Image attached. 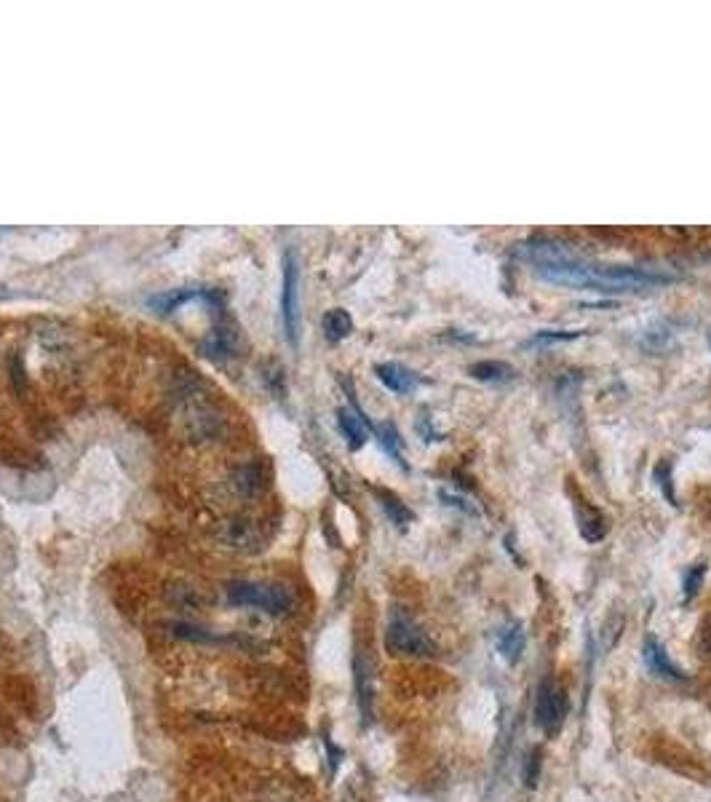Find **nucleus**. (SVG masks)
<instances>
[{
    "label": "nucleus",
    "instance_id": "nucleus-1",
    "mask_svg": "<svg viewBox=\"0 0 711 802\" xmlns=\"http://www.w3.org/2000/svg\"><path fill=\"white\" fill-rule=\"evenodd\" d=\"M516 252L530 262L532 273L554 287L594 289L605 295H631L645 289L663 287L677 281L674 273L661 268H631V265H605L581 254L562 238H532Z\"/></svg>",
    "mask_w": 711,
    "mask_h": 802
},
{
    "label": "nucleus",
    "instance_id": "nucleus-24",
    "mask_svg": "<svg viewBox=\"0 0 711 802\" xmlns=\"http://www.w3.org/2000/svg\"><path fill=\"white\" fill-rule=\"evenodd\" d=\"M439 495H442V500L447 503V506L460 508V511H466V514H471V516L476 514V506H471V503H468L466 498H460V495H452V492H447V490H442Z\"/></svg>",
    "mask_w": 711,
    "mask_h": 802
},
{
    "label": "nucleus",
    "instance_id": "nucleus-13",
    "mask_svg": "<svg viewBox=\"0 0 711 802\" xmlns=\"http://www.w3.org/2000/svg\"><path fill=\"white\" fill-rule=\"evenodd\" d=\"M524 645H527V637H524L522 623H506L503 629L498 631V653L506 658L508 663H519L524 653Z\"/></svg>",
    "mask_w": 711,
    "mask_h": 802
},
{
    "label": "nucleus",
    "instance_id": "nucleus-4",
    "mask_svg": "<svg viewBox=\"0 0 711 802\" xmlns=\"http://www.w3.org/2000/svg\"><path fill=\"white\" fill-rule=\"evenodd\" d=\"M281 311H284V327L287 340L297 345L300 335V265L292 249L284 254V292H281Z\"/></svg>",
    "mask_w": 711,
    "mask_h": 802
},
{
    "label": "nucleus",
    "instance_id": "nucleus-18",
    "mask_svg": "<svg viewBox=\"0 0 711 802\" xmlns=\"http://www.w3.org/2000/svg\"><path fill=\"white\" fill-rule=\"evenodd\" d=\"M703 575H706V565H693L690 570H687L685 575V583H682V591H685V602H690V599L698 594V589H701L703 583Z\"/></svg>",
    "mask_w": 711,
    "mask_h": 802
},
{
    "label": "nucleus",
    "instance_id": "nucleus-5",
    "mask_svg": "<svg viewBox=\"0 0 711 802\" xmlns=\"http://www.w3.org/2000/svg\"><path fill=\"white\" fill-rule=\"evenodd\" d=\"M567 714V696L554 680H546L538 688V701H535V722L546 733H556Z\"/></svg>",
    "mask_w": 711,
    "mask_h": 802
},
{
    "label": "nucleus",
    "instance_id": "nucleus-6",
    "mask_svg": "<svg viewBox=\"0 0 711 802\" xmlns=\"http://www.w3.org/2000/svg\"><path fill=\"white\" fill-rule=\"evenodd\" d=\"M217 541L233 551H257L262 549V532L254 522L230 519L217 530Z\"/></svg>",
    "mask_w": 711,
    "mask_h": 802
},
{
    "label": "nucleus",
    "instance_id": "nucleus-22",
    "mask_svg": "<svg viewBox=\"0 0 711 802\" xmlns=\"http://www.w3.org/2000/svg\"><path fill=\"white\" fill-rule=\"evenodd\" d=\"M540 781V752L535 749V752L530 754V760H527V768H524V784L530 786V789H535Z\"/></svg>",
    "mask_w": 711,
    "mask_h": 802
},
{
    "label": "nucleus",
    "instance_id": "nucleus-15",
    "mask_svg": "<svg viewBox=\"0 0 711 802\" xmlns=\"http://www.w3.org/2000/svg\"><path fill=\"white\" fill-rule=\"evenodd\" d=\"M351 332H353V319L351 313L343 311V308H335V311H329L327 316H324V335H327V340H332V343H340V340H345Z\"/></svg>",
    "mask_w": 711,
    "mask_h": 802
},
{
    "label": "nucleus",
    "instance_id": "nucleus-14",
    "mask_svg": "<svg viewBox=\"0 0 711 802\" xmlns=\"http://www.w3.org/2000/svg\"><path fill=\"white\" fill-rule=\"evenodd\" d=\"M356 693H359V709L364 722H372V698H375V688H372V666L364 661V655H356Z\"/></svg>",
    "mask_w": 711,
    "mask_h": 802
},
{
    "label": "nucleus",
    "instance_id": "nucleus-17",
    "mask_svg": "<svg viewBox=\"0 0 711 802\" xmlns=\"http://www.w3.org/2000/svg\"><path fill=\"white\" fill-rule=\"evenodd\" d=\"M377 436H380V444H383V450L391 455L399 466H404V460H401V439H399V431H396V426H391V423H383V426L377 428Z\"/></svg>",
    "mask_w": 711,
    "mask_h": 802
},
{
    "label": "nucleus",
    "instance_id": "nucleus-23",
    "mask_svg": "<svg viewBox=\"0 0 711 802\" xmlns=\"http://www.w3.org/2000/svg\"><path fill=\"white\" fill-rule=\"evenodd\" d=\"M190 297H193V292H177V295L156 297V300H153V305H156V308H161V311H174L177 305L185 303V300H190Z\"/></svg>",
    "mask_w": 711,
    "mask_h": 802
},
{
    "label": "nucleus",
    "instance_id": "nucleus-10",
    "mask_svg": "<svg viewBox=\"0 0 711 802\" xmlns=\"http://www.w3.org/2000/svg\"><path fill=\"white\" fill-rule=\"evenodd\" d=\"M233 487L238 490V495L244 498H257L265 487H268V471L260 466V463H246L233 474Z\"/></svg>",
    "mask_w": 711,
    "mask_h": 802
},
{
    "label": "nucleus",
    "instance_id": "nucleus-2",
    "mask_svg": "<svg viewBox=\"0 0 711 802\" xmlns=\"http://www.w3.org/2000/svg\"><path fill=\"white\" fill-rule=\"evenodd\" d=\"M228 599L236 607H257V610L270 615H287L292 610V605H295V599H292V594L284 586L254 581L230 583Z\"/></svg>",
    "mask_w": 711,
    "mask_h": 802
},
{
    "label": "nucleus",
    "instance_id": "nucleus-26",
    "mask_svg": "<svg viewBox=\"0 0 711 802\" xmlns=\"http://www.w3.org/2000/svg\"><path fill=\"white\" fill-rule=\"evenodd\" d=\"M709 647H711V634H709Z\"/></svg>",
    "mask_w": 711,
    "mask_h": 802
},
{
    "label": "nucleus",
    "instance_id": "nucleus-3",
    "mask_svg": "<svg viewBox=\"0 0 711 802\" xmlns=\"http://www.w3.org/2000/svg\"><path fill=\"white\" fill-rule=\"evenodd\" d=\"M385 647L393 655H401V658H428V655H434V642L425 637V631L399 607L393 610L391 621H388Z\"/></svg>",
    "mask_w": 711,
    "mask_h": 802
},
{
    "label": "nucleus",
    "instance_id": "nucleus-8",
    "mask_svg": "<svg viewBox=\"0 0 711 802\" xmlns=\"http://www.w3.org/2000/svg\"><path fill=\"white\" fill-rule=\"evenodd\" d=\"M377 380L393 393H409L417 388V375L412 369H407L404 364H396V361H385V364H377L375 367Z\"/></svg>",
    "mask_w": 711,
    "mask_h": 802
},
{
    "label": "nucleus",
    "instance_id": "nucleus-7",
    "mask_svg": "<svg viewBox=\"0 0 711 802\" xmlns=\"http://www.w3.org/2000/svg\"><path fill=\"white\" fill-rule=\"evenodd\" d=\"M645 663H647V669H650L653 674H658L661 680L685 682V674H682V669H679L677 663L671 661L669 653H666V647H663L655 637L645 639Z\"/></svg>",
    "mask_w": 711,
    "mask_h": 802
},
{
    "label": "nucleus",
    "instance_id": "nucleus-12",
    "mask_svg": "<svg viewBox=\"0 0 711 802\" xmlns=\"http://www.w3.org/2000/svg\"><path fill=\"white\" fill-rule=\"evenodd\" d=\"M575 514H578V530H581L583 541L599 543L607 535V530H610L605 514H599L597 508H591L589 503H581Z\"/></svg>",
    "mask_w": 711,
    "mask_h": 802
},
{
    "label": "nucleus",
    "instance_id": "nucleus-16",
    "mask_svg": "<svg viewBox=\"0 0 711 802\" xmlns=\"http://www.w3.org/2000/svg\"><path fill=\"white\" fill-rule=\"evenodd\" d=\"M375 495H377V500H380V506H383L385 514H388V519H391V522L396 524L399 530H404V527L412 522V511H409V508L404 506V503H401V500L396 498L393 492L375 490Z\"/></svg>",
    "mask_w": 711,
    "mask_h": 802
},
{
    "label": "nucleus",
    "instance_id": "nucleus-11",
    "mask_svg": "<svg viewBox=\"0 0 711 802\" xmlns=\"http://www.w3.org/2000/svg\"><path fill=\"white\" fill-rule=\"evenodd\" d=\"M337 423H340V431H343V436L348 439V447H351V450L364 447V442H367L369 436V423L359 410H348V407L337 410Z\"/></svg>",
    "mask_w": 711,
    "mask_h": 802
},
{
    "label": "nucleus",
    "instance_id": "nucleus-9",
    "mask_svg": "<svg viewBox=\"0 0 711 802\" xmlns=\"http://www.w3.org/2000/svg\"><path fill=\"white\" fill-rule=\"evenodd\" d=\"M468 375L476 377L479 383H492V385H506V383H514L516 380V372L508 361H476V364H471L468 367Z\"/></svg>",
    "mask_w": 711,
    "mask_h": 802
},
{
    "label": "nucleus",
    "instance_id": "nucleus-21",
    "mask_svg": "<svg viewBox=\"0 0 711 802\" xmlns=\"http://www.w3.org/2000/svg\"><path fill=\"white\" fill-rule=\"evenodd\" d=\"M575 337H581V332H556V329H543V332H538V335L532 337L530 343H559V340H575Z\"/></svg>",
    "mask_w": 711,
    "mask_h": 802
},
{
    "label": "nucleus",
    "instance_id": "nucleus-25",
    "mask_svg": "<svg viewBox=\"0 0 711 802\" xmlns=\"http://www.w3.org/2000/svg\"><path fill=\"white\" fill-rule=\"evenodd\" d=\"M709 348H711V329H709Z\"/></svg>",
    "mask_w": 711,
    "mask_h": 802
},
{
    "label": "nucleus",
    "instance_id": "nucleus-20",
    "mask_svg": "<svg viewBox=\"0 0 711 802\" xmlns=\"http://www.w3.org/2000/svg\"><path fill=\"white\" fill-rule=\"evenodd\" d=\"M642 345L650 348V351H663V348H669L671 345V332H666V329H650V332L642 337Z\"/></svg>",
    "mask_w": 711,
    "mask_h": 802
},
{
    "label": "nucleus",
    "instance_id": "nucleus-19",
    "mask_svg": "<svg viewBox=\"0 0 711 802\" xmlns=\"http://www.w3.org/2000/svg\"><path fill=\"white\" fill-rule=\"evenodd\" d=\"M655 482L661 484L663 498L677 506V495H674V484H671V466H669V463H661V466L655 468Z\"/></svg>",
    "mask_w": 711,
    "mask_h": 802
}]
</instances>
